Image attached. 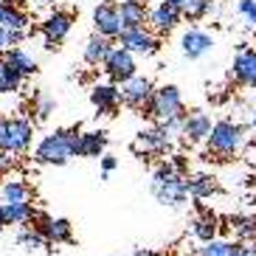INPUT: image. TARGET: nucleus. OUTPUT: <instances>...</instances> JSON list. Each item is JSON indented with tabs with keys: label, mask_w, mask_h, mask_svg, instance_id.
Here are the masks:
<instances>
[{
	"label": "nucleus",
	"mask_w": 256,
	"mask_h": 256,
	"mask_svg": "<svg viewBox=\"0 0 256 256\" xmlns=\"http://www.w3.org/2000/svg\"><path fill=\"white\" fill-rule=\"evenodd\" d=\"M79 155V127L54 130L34 146V160L46 166H62Z\"/></svg>",
	"instance_id": "1"
},
{
	"label": "nucleus",
	"mask_w": 256,
	"mask_h": 256,
	"mask_svg": "<svg viewBox=\"0 0 256 256\" xmlns=\"http://www.w3.org/2000/svg\"><path fill=\"white\" fill-rule=\"evenodd\" d=\"M150 188H152V194H155L158 203L178 208V206L186 203V197H188V178L174 172L172 160H164V164L155 166Z\"/></svg>",
	"instance_id": "2"
},
{
	"label": "nucleus",
	"mask_w": 256,
	"mask_h": 256,
	"mask_svg": "<svg viewBox=\"0 0 256 256\" xmlns=\"http://www.w3.org/2000/svg\"><path fill=\"white\" fill-rule=\"evenodd\" d=\"M206 144H208V155H217L220 160H228L242 150V144H245V127L236 124V121H231V118H220L211 124V132L206 138Z\"/></svg>",
	"instance_id": "3"
},
{
	"label": "nucleus",
	"mask_w": 256,
	"mask_h": 256,
	"mask_svg": "<svg viewBox=\"0 0 256 256\" xmlns=\"http://www.w3.org/2000/svg\"><path fill=\"white\" fill-rule=\"evenodd\" d=\"M34 141V121L23 116H0V150L26 155Z\"/></svg>",
	"instance_id": "4"
},
{
	"label": "nucleus",
	"mask_w": 256,
	"mask_h": 256,
	"mask_svg": "<svg viewBox=\"0 0 256 256\" xmlns=\"http://www.w3.org/2000/svg\"><path fill=\"white\" fill-rule=\"evenodd\" d=\"M144 113L150 116L152 121H166V118H178V116H186V107H183L180 90L174 84H164L152 93L150 104L144 107Z\"/></svg>",
	"instance_id": "5"
},
{
	"label": "nucleus",
	"mask_w": 256,
	"mask_h": 256,
	"mask_svg": "<svg viewBox=\"0 0 256 256\" xmlns=\"http://www.w3.org/2000/svg\"><path fill=\"white\" fill-rule=\"evenodd\" d=\"M31 228L42 234V240L48 245H65V242L74 240V226H70L65 217H51L46 211H37L34 220H31Z\"/></svg>",
	"instance_id": "6"
},
{
	"label": "nucleus",
	"mask_w": 256,
	"mask_h": 256,
	"mask_svg": "<svg viewBox=\"0 0 256 256\" xmlns=\"http://www.w3.org/2000/svg\"><path fill=\"white\" fill-rule=\"evenodd\" d=\"M152 93H155L152 79L150 76H141V74H132L130 79H124V82L118 84L121 104H127L130 110H144V107L150 104Z\"/></svg>",
	"instance_id": "7"
},
{
	"label": "nucleus",
	"mask_w": 256,
	"mask_h": 256,
	"mask_svg": "<svg viewBox=\"0 0 256 256\" xmlns=\"http://www.w3.org/2000/svg\"><path fill=\"white\" fill-rule=\"evenodd\" d=\"M74 23H76L74 12H65V8H56V12H51V14L42 20L40 34H42V42H46L48 51H54L60 42H65V37L70 34Z\"/></svg>",
	"instance_id": "8"
},
{
	"label": "nucleus",
	"mask_w": 256,
	"mask_h": 256,
	"mask_svg": "<svg viewBox=\"0 0 256 256\" xmlns=\"http://www.w3.org/2000/svg\"><path fill=\"white\" fill-rule=\"evenodd\" d=\"M118 46L127 48L130 54H136V56H152V54H158L160 48V40L155 34L138 26V28H124L118 34Z\"/></svg>",
	"instance_id": "9"
},
{
	"label": "nucleus",
	"mask_w": 256,
	"mask_h": 256,
	"mask_svg": "<svg viewBox=\"0 0 256 256\" xmlns=\"http://www.w3.org/2000/svg\"><path fill=\"white\" fill-rule=\"evenodd\" d=\"M93 26H96V34L107 40H118V34L124 31V23H121V12L118 3L113 0H104L93 8Z\"/></svg>",
	"instance_id": "10"
},
{
	"label": "nucleus",
	"mask_w": 256,
	"mask_h": 256,
	"mask_svg": "<svg viewBox=\"0 0 256 256\" xmlns=\"http://www.w3.org/2000/svg\"><path fill=\"white\" fill-rule=\"evenodd\" d=\"M102 68H104L107 79L113 84H121L124 79H130L132 74H138L136 70V54H130L127 48H113V51L107 54V60L102 62Z\"/></svg>",
	"instance_id": "11"
},
{
	"label": "nucleus",
	"mask_w": 256,
	"mask_h": 256,
	"mask_svg": "<svg viewBox=\"0 0 256 256\" xmlns=\"http://www.w3.org/2000/svg\"><path fill=\"white\" fill-rule=\"evenodd\" d=\"M180 48H183V56L186 60H203V56L211 54V48H214V37L203 28H188L180 37Z\"/></svg>",
	"instance_id": "12"
},
{
	"label": "nucleus",
	"mask_w": 256,
	"mask_h": 256,
	"mask_svg": "<svg viewBox=\"0 0 256 256\" xmlns=\"http://www.w3.org/2000/svg\"><path fill=\"white\" fill-rule=\"evenodd\" d=\"M231 74L234 79L245 88H256V48H240V54L234 56V65H231Z\"/></svg>",
	"instance_id": "13"
},
{
	"label": "nucleus",
	"mask_w": 256,
	"mask_h": 256,
	"mask_svg": "<svg viewBox=\"0 0 256 256\" xmlns=\"http://www.w3.org/2000/svg\"><path fill=\"white\" fill-rule=\"evenodd\" d=\"M183 14L180 8H174L172 3H160V6H155L150 12V20L146 23H152V28H155V34H169V31H174L178 26H180Z\"/></svg>",
	"instance_id": "14"
},
{
	"label": "nucleus",
	"mask_w": 256,
	"mask_h": 256,
	"mask_svg": "<svg viewBox=\"0 0 256 256\" xmlns=\"http://www.w3.org/2000/svg\"><path fill=\"white\" fill-rule=\"evenodd\" d=\"M37 214L31 200H20V203H0V226H26Z\"/></svg>",
	"instance_id": "15"
},
{
	"label": "nucleus",
	"mask_w": 256,
	"mask_h": 256,
	"mask_svg": "<svg viewBox=\"0 0 256 256\" xmlns=\"http://www.w3.org/2000/svg\"><path fill=\"white\" fill-rule=\"evenodd\" d=\"M211 132V118L206 113H200V110H192V113H186V118H183V138H186L188 144H200L206 141Z\"/></svg>",
	"instance_id": "16"
},
{
	"label": "nucleus",
	"mask_w": 256,
	"mask_h": 256,
	"mask_svg": "<svg viewBox=\"0 0 256 256\" xmlns=\"http://www.w3.org/2000/svg\"><path fill=\"white\" fill-rule=\"evenodd\" d=\"M90 102L102 116H116L121 98H118V88L116 84H96L90 90Z\"/></svg>",
	"instance_id": "17"
},
{
	"label": "nucleus",
	"mask_w": 256,
	"mask_h": 256,
	"mask_svg": "<svg viewBox=\"0 0 256 256\" xmlns=\"http://www.w3.org/2000/svg\"><path fill=\"white\" fill-rule=\"evenodd\" d=\"M0 26L6 31H28V14L14 0H0Z\"/></svg>",
	"instance_id": "18"
},
{
	"label": "nucleus",
	"mask_w": 256,
	"mask_h": 256,
	"mask_svg": "<svg viewBox=\"0 0 256 256\" xmlns=\"http://www.w3.org/2000/svg\"><path fill=\"white\" fill-rule=\"evenodd\" d=\"M172 144L166 141L164 136L158 132V127H150V130H141L136 136V141H132V150L141 155V152H152V155H164L166 150H169Z\"/></svg>",
	"instance_id": "19"
},
{
	"label": "nucleus",
	"mask_w": 256,
	"mask_h": 256,
	"mask_svg": "<svg viewBox=\"0 0 256 256\" xmlns=\"http://www.w3.org/2000/svg\"><path fill=\"white\" fill-rule=\"evenodd\" d=\"M118 12H121V23L124 28H138L150 20V8L144 0H121L118 3Z\"/></svg>",
	"instance_id": "20"
},
{
	"label": "nucleus",
	"mask_w": 256,
	"mask_h": 256,
	"mask_svg": "<svg viewBox=\"0 0 256 256\" xmlns=\"http://www.w3.org/2000/svg\"><path fill=\"white\" fill-rule=\"evenodd\" d=\"M104 150H107V132L104 130L79 132V155H82V158H102Z\"/></svg>",
	"instance_id": "21"
},
{
	"label": "nucleus",
	"mask_w": 256,
	"mask_h": 256,
	"mask_svg": "<svg viewBox=\"0 0 256 256\" xmlns=\"http://www.w3.org/2000/svg\"><path fill=\"white\" fill-rule=\"evenodd\" d=\"M3 60H6L20 76H23V79H28V76H34L40 70L34 54H28L26 48H17V46L14 48H6V56H3Z\"/></svg>",
	"instance_id": "22"
},
{
	"label": "nucleus",
	"mask_w": 256,
	"mask_h": 256,
	"mask_svg": "<svg viewBox=\"0 0 256 256\" xmlns=\"http://www.w3.org/2000/svg\"><path fill=\"white\" fill-rule=\"evenodd\" d=\"M113 51V40L102 37V34H93L90 40H88V46H84V62L88 65H102V62L107 60V54Z\"/></svg>",
	"instance_id": "23"
},
{
	"label": "nucleus",
	"mask_w": 256,
	"mask_h": 256,
	"mask_svg": "<svg viewBox=\"0 0 256 256\" xmlns=\"http://www.w3.org/2000/svg\"><path fill=\"white\" fill-rule=\"evenodd\" d=\"M217 192H220V183L211 174H194V178H188V194L194 197V200H206V197L217 194Z\"/></svg>",
	"instance_id": "24"
},
{
	"label": "nucleus",
	"mask_w": 256,
	"mask_h": 256,
	"mask_svg": "<svg viewBox=\"0 0 256 256\" xmlns=\"http://www.w3.org/2000/svg\"><path fill=\"white\" fill-rule=\"evenodd\" d=\"M0 197H3V203H20V200H31L34 197V188L26 180H6L0 186Z\"/></svg>",
	"instance_id": "25"
},
{
	"label": "nucleus",
	"mask_w": 256,
	"mask_h": 256,
	"mask_svg": "<svg viewBox=\"0 0 256 256\" xmlns=\"http://www.w3.org/2000/svg\"><path fill=\"white\" fill-rule=\"evenodd\" d=\"M194 236L200 242H211V240H217V217L211 214V211L200 208V217L194 220Z\"/></svg>",
	"instance_id": "26"
},
{
	"label": "nucleus",
	"mask_w": 256,
	"mask_h": 256,
	"mask_svg": "<svg viewBox=\"0 0 256 256\" xmlns=\"http://www.w3.org/2000/svg\"><path fill=\"white\" fill-rule=\"evenodd\" d=\"M23 84V76L17 74L6 60H0V96H8V93H17Z\"/></svg>",
	"instance_id": "27"
},
{
	"label": "nucleus",
	"mask_w": 256,
	"mask_h": 256,
	"mask_svg": "<svg viewBox=\"0 0 256 256\" xmlns=\"http://www.w3.org/2000/svg\"><path fill=\"white\" fill-rule=\"evenodd\" d=\"M236 254H240V245L226 242V240L203 242V248H200V256H236Z\"/></svg>",
	"instance_id": "28"
},
{
	"label": "nucleus",
	"mask_w": 256,
	"mask_h": 256,
	"mask_svg": "<svg viewBox=\"0 0 256 256\" xmlns=\"http://www.w3.org/2000/svg\"><path fill=\"white\" fill-rule=\"evenodd\" d=\"M183 118H186V116H178V118L158 121V132H160V136H164L169 144H174L178 138L183 136Z\"/></svg>",
	"instance_id": "29"
},
{
	"label": "nucleus",
	"mask_w": 256,
	"mask_h": 256,
	"mask_svg": "<svg viewBox=\"0 0 256 256\" xmlns=\"http://www.w3.org/2000/svg\"><path fill=\"white\" fill-rule=\"evenodd\" d=\"M17 242H20L26 250H42V248H48V242L42 240V234L34 231V228H23V231L17 234Z\"/></svg>",
	"instance_id": "30"
},
{
	"label": "nucleus",
	"mask_w": 256,
	"mask_h": 256,
	"mask_svg": "<svg viewBox=\"0 0 256 256\" xmlns=\"http://www.w3.org/2000/svg\"><path fill=\"white\" fill-rule=\"evenodd\" d=\"M211 8H214V0H192L180 14L186 17V20H192V23H197V20H203V17L208 14Z\"/></svg>",
	"instance_id": "31"
},
{
	"label": "nucleus",
	"mask_w": 256,
	"mask_h": 256,
	"mask_svg": "<svg viewBox=\"0 0 256 256\" xmlns=\"http://www.w3.org/2000/svg\"><path fill=\"white\" fill-rule=\"evenodd\" d=\"M234 231L240 240H256V217H234Z\"/></svg>",
	"instance_id": "32"
},
{
	"label": "nucleus",
	"mask_w": 256,
	"mask_h": 256,
	"mask_svg": "<svg viewBox=\"0 0 256 256\" xmlns=\"http://www.w3.org/2000/svg\"><path fill=\"white\" fill-rule=\"evenodd\" d=\"M34 113H37V118H40V121L48 118V116L54 113V98L48 96V93L40 90L37 96H34Z\"/></svg>",
	"instance_id": "33"
},
{
	"label": "nucleus",
	"mask_w": 256,
	"mask_h": 256,
	"mask_svg": "<svg viewBox=\"0 0 256 256\" xmlns=\"http://www.w3.org/2000/svg\"><path fill=\"white\" fill-rule=\"evenodd\" d=\"M240 14L248 20L250 28H256V0H240Z\"/></svg>",
	"instance_id": "34"
},
{
	"label": "nucleus",
	"mask_w": 256,
	"mask_h": 256,
	"mask_svg": "<svg viewBox=\"0 0 256 256\" xmlns=\"http://www.w3.org/2000/svg\"><path fill=\"white\" fill-rule=\"evenodd\" d=\"M116 166H118V158H116V155H102V169H104V178L113 172Z\"/></svg>",
	"instance_id": "35"
},
{
	"label": "nucleus",
	"mask_w": 256,
	"mask_h": 256,
	"mask_svg": "<svg viewBox=\"0 0 256 256\" xmlns=\"http://www.w3.org/2000/svg\"><path fill=\"white\" fill-rule=\"evenodd\" d=\"M14 158L17 155H12L8 150H0V169H12V166H14Z\"/></svg>",
	"instance_id": "36"
},
{
	"label": "nucleus",
	"mask_w": 256,
	"mask_h": 256,
	"mask_svg": "<svg viewBox=\"0 0 256 256\" xmlns=\"http://www.w3.org/2000/svg\"><path fill=\"white\" fill-rule=\"evenodd\" d=\"M172 166H174V172H178V174H188V164H186V158H183V155H174Z\"/></svg>",
	"instance_id": "37"
},
{
	"label": "nucleus",
	"mask_w": 256,
	"mask_h": 256,
	"mask_svg": "<svg viewBox=\"0 0 256 256\" xmlns=\"http://www.w3.org/2000/svg\"><path fill=\"white\" fill-rule=\"evenodd\" d=\"M6 48H12V42H8V31L0 26V51H6Z\"/></svg>",
	"instance_id": "38"
},
{
	"label": "nucleus",
	"mask_w": 256,
	"mask_h": 256,
	"mask_svg": "<svg viewBox=\"0 0 256 256\" xmlns=\"http://www.w3.org/2000/svg\"><path fill=\"white\" fill-rule=\"evenodd\" d=\"M236 256H256V245H240V254Z\"/></svg>",
	"instance_id": "39"
},
{
	"label": "nucleus",
	"mask_w": 256,
	"mask_h": 256,
	"mask_svg": "<svg viewBox=\"0 0 256 256\" xmlns=\"http://www.w3.org/2000/svg\"><path fill=\"white\" fill-rule=\"evenodd\" d=\"M166 3H172L174 8H180V12H183V8H186L188 3H192V0H166Z\"/></svg>",
	"instance_id": "40"
},
{
	"label": "nucleus",
	"mask_w": 256,
	"mask_h": 256,
	"mask_svg": "<svg viewBox=\"0 0 256 256\" xmlns=\"http://www.w3.org/2000/svg\"><path fill=\"white\" fill-rule=\"evenodd\" d=\"M132 256H166V254H158V250H136V254H132Z\"/></svg>",
	"instance_id": "41"
},
{
	"label": "nucleus",
	"mask_w": 256,
	"mask_h": 256,
	"mask_svg": "<svg viewBox=\"0 0 256 256\" xmlns=\"http://www.w3.org/2000/svg\"><path fill=\"white\" fill-rule=\"evenodd\" d=\"M51 3H54V0H34V6H37V8H42V6H51Z\"/></svg>",
	"instance_id": "42"
},
{
	"label": "nucleus",
	"mask_w": 256,
	"mask_h": 256,
	"mask_svg": "<svg viewBox=\"0 0 256 256\" xmlns=\"http://www.w3.org/2000/svg\"><path fill=\"white\" fill-rule=\"evenodd\" d=\"M250 124H254V127H256V113H254V118H250Z\"/></svg>",
	"instance_id": "43"
},
{
	"label": "nucleus",
	"mask_w": 256,
	"mask_h": 256,
	"mask_svg": "<svg viewBox=\"0 0 256 256\" xmlns=\"http://www.w3.org/2000/svg\"><path fill=\"white\" fill-rule=\"evenodd\" d=\"M14 3H26V0H14Z\"/></svg>",
	"instance_id": "44"
},
{
	"label": "nucleus",
	"mask_w": 256,
	"mask_h": 256,
	"mask_svg": "<svg viewBox=\"0 0 256 256\" xmlns=\"http://www.w3.org/2000/svg\"><path fill=\"white\" fill-rule=\"evenodd\" d=\"M0 236H3V226H0Z\"/></svg>",
	"instance_id": "45"
}]
</instances>
